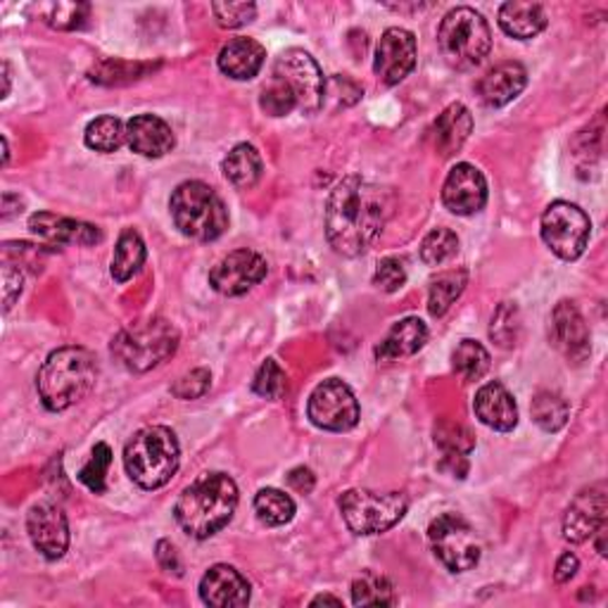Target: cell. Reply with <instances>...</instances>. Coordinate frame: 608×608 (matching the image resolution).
<instances>
[{
    "mask_svg": "<svg viewBox=\"0 0 608 608\" xmlns=\"http://www.w3.org/2000/svg\"><path fill=\"white\" fill-rule=\"evenodd\" d=\"M88 12H90V6L86 3H51L41 8V18L53 29L72 31L86 24Z\"/></svg>",
    "mask_w": 608,
    "mask_h": 608,
    "instance_id": "8d00e7d4",
    "label": "cell"
},
{
    "mask_svg": "<svg viewBox=\"0 0 608 608\" xmlns=\"http://www.w3.org/2000/svg\"><path fill=\"white\" fill-rule=\"evenodd\" d=\"M158 561H160L162 570H167V573H174V575H181V573H183L179 552H177L174 544L167 542V540L158 542Z\"/></svg>",
    "mask_w": 608,
    "mask_h": 608,
    "instance_id": "7dc6e473",
    "label": "cell"
},
{
    "mask_svg": "<svg viewBox=\"0 0 608 608\" xmlns=\"http://www.w3.org/2000/svg\"><path fill=\"white\" fill-rule=\"evenodd\" d=\"M26 530L31 544L49 558L57 561L65 556L70 547V525L65 511L55 504L41 502L36 506H31L29 516H26Z\"/></svg>",
    "mask_w": 608,
    "mask_h": 608,
    "instance_id": "9a60e30c",
    "label": "cell"
},
{
    "mask_svg": "<svg viewBox=\"0 0 608 608\" xmlns=\"http://www.w3.org/2000/svg\"><path fill=\"white\" fill-rule=\"evenodd\" d=\"M238 506V488L226 473H205L177 502L179 525L195 540H207L228 525Z\"/></svg>",
    "mask_w": 608,
    "mask_h": 608,
    "instance_id": "7a4b0ae2",
    "label": "cell"
},
{
    "mask_svg": "<svg viewBox=\"0 0 608 608\" xmlns=\"http://www.w3.org/2000/svg\"><path fill=\"white\" fill-rule=\"evenodd\" d=\"M110 463H113L110 447H107L105 442H98L96 447H93V451H90L88 463L79 471V480L84 482V486L90 492L103 494L105 492L107 471H110Z\"/></svg>",
    "mask_w": 608,
    "mask_h": 608,
    "instance_id": "f35d334b",
    "label": "cell"
},
{
    "mask_svg": "<svg viewBox=\"0 0 608 608\" xmlns=\"http://www.w3.org/2000/svg\"><path fill=\"white\" fill-rule=\"evenodd\" d=\"M224 177L236 185V189H253L262 177V158L255 146L241 143L224 158Z\"/></svg>",
    "mask_w": 608,
    "mask_h": 608,
    "instance_id": "83f0119b",
    "label": "cell"
},
{
    "mask_svg": "<svg viewBox=\"0 0 608 608\" xmlns=\"http://www.w3.org/2000/svg\"><path fill=\"white\" fill-rule=\"evenodd\" d=\"M212 12L216 24L226 29H238L255 20L257 6L255 3H212Z\"/></svg>",
    "mask_w": 608,
    "mask_h": 608,
    "instance_id": "7bdbcfd3",
    "label": "cell"
},
{
    "mask_svg": "<svg viewBox=\"0 0 608 608\" xmlns=\"http://www.w3.org/2000/svg\"><path fill=\"white\" fill-rule=\"evenodd\" d=\"M22 271L12 269V264H6L3 267V309L10 311L14 300L22 295Z\"/></svg>",
    "mask_w": 608,
    "mask_h": 608,
    "instance_id": "bcb514c9",
    "label": "cell"
},
{
    "mask_svg": "<svg viewBox=\"0 0 608 608\" xmlns=\"http://www.w3.org/2000/svg\"><path fill=\"white\" fill-rule=\"evenodd\" d=\"M10 160V146H8V138L3 136V164H8Z\"/></svg>",
    "mask_w": 608,
    "mask_h": 608,
    "instance_id": "f5cc1de1",
    "label": "cell"
},
{
    "mask_svg": "<svg viewBox=\"0 0 608 608\" xmlns=\"http://www.w3.org/2000/svg\"><path fill=\"white\" fill-rule=\"evenodd\" d=\"M84 140L96 152H117L127 140V129L117 117H98L86 127Z\"/></svg>",
    "mask_w": 608,
    "mask_h": 608,
    "instance_id": "e575fe53",
    "label": "cell"
},
{
    "mask_svg": "<svg viewBox=\"0 0 608 608\" xmlns=\"http://www.w3.org/2000/svg\"><path fill=\"white\" fill-rule=\"evenodd\" d=\"M259 105H262V110L271 117H286L292 110H298V107H295V100L290 98V93L274 79L262 88Z\"/></svg>",
    "mask_w": 608,
    "mask_h": 608,
    "instance_id": "b9f144b4",
    "label": "cell"
},
{
    "mask_svg": "<svg viewBox=\"0 0 608 608\" xmlns=\"http://www.w3.org/2000/svg\"><path fill=\"white\" fill-rule=\"evenodd\" d=\"M451 366H455L461 381H480L490 369V354L478 340H461L455 354H451Z\"/></svg>",
    "mask_w": 608,
    "mask_h": 608,
    "instance_id": "1f68e13d",
    "label": "cell"
},
{
    "mask_svg": "<svg viewBox=\"0 0 608 608\" xmlns=\"http://www.w3.org/2000/svg\"><path fill=\"white\" fill-rule=\"evenodd\" d=\"M435 445H438L445 455L466 457L476 447V438L466 426L455 424V420H440V424L435 426Z\"/></svg>",
    "mask_w": 608,
    "mask_h": 608,
    "instance_id": "74e56055",
    "label": "cell"
},
{
    "mask_svg": "<svg viewBox=\"0 0 608 608\" xmlns=\"http://www.w3.org/2000/svg\"><path fill=\"white\" fill-rule=\"evenodd\" d=\"M249 583L245 575L233 566H212L200 583V597L207 606L216 608H241L249 604Z\"/></svg>",
    "mask_w": 608,
    "mask_h": 608,
    "instance_id": "d6986e66",
    "label": "cell"
},
{
    "mask_svg": "<svg viewBox=\"0 0 608 608\" xmlns=\"http://www.w3.org/2000/svg\"><path fill=\"white\" fill-rule=\"evenodd\" d=\"M354 606H395V587L383 575L366 570L352 583Z\"/></svg>",
    "mask_w": 608,
    "mask_h": 608,
    "instance_id": "4dcf8cb0",
    "label": "cell"
},
{
    "mask_svg": "<svg viewBox=\"0 0 608 608\" xmlns=\"http://www.w3.org/2000/svg\"><path fill=\"white\" fill-rule=\"evenodd\" d=\"M466 284H469V271L466 269H455V271H445L438 278L433 280L430 292H428V311L433 317H442L447 314V309L455 305L461 292L466 290Z\"/></svg>",
    "mask_w": 608,
    "mask_h": 608,
    "instance_id": "f546056e",
    "label": "cell"
},
{
    "mask_svg": "<svg viewBox=\"0 0 608 608\" xmlns=\"http://www.w3.org/2000/svg\"><path fill=\"white\" fill-rule=\"evenodd\" d=\"M416 67V39L412 31L393 26L387 29L376 51L373 72L385 86H395L407 79Z\"/></svg>",
    "mask_w": 608,
    "mask_h": 608,
    "instance_id": "5bb4252c",
    "label": "cell"
},
{
    "mask_svg": "<svg viewBox=\"0 0 608 608\" xmlns=\"http://www.w3.org/2000/svg\"><path fill=\"white\" fill-rule=\"evenodd\" d=\"M568 414H570L568 402L558 393H552V390H542V393H537L533 399V418L542 430L547 433L561 430L566 426Z\"/></svg>",
    "mask_w": 608,
    "mask_h": 608,
    "instance_id": "836d02e7",
    "label": "cell"
},
{
    "mask_svg": "<svg viewBox=\"0 0 608 608\" xmlns=\"http://www.w3.org/2000/svg\"><path fill=\"white\" fill-rule=\"evenodd\" d=\"M471 129H473V117L469 113V107L461 103L449 105L447 110L438 119H435L433 129H430L433 148L438 150L442 158H451L457 150H461Z\"/></svg>",
    "mask_w": 608,
    "mask_h": 608,
    "instance_id": "cb8c5ba5",
    "label": "cell"
},
{
    "mask_svg": "<svg viewBox=\"0 0 608 608\" xmlns=\"http://www.w3.org/2000/svg\"><path fill=\"white\" fill-rule=\"evenodd\" d=\"M29 228L34 231L39 238L55 245H96L103 241V233L98 226L67 220V216H57L51 212H39L31 216Z\"/></svg>",
    "mask_w": 608,
    "mask_h": 608,
    "instance_id": "ffe728a7",
    "label": "cell"
},
{
    "mask_svg": "<svg viewBox=\"0 0 608 608\" xmlns=\"http://www.w3.org/2000/svg\"><path fill=\"white\" fill-rule=\"evenodd\" d=\"M390 214H393V195L381 185L360 177L342 179L326 207V238L342 257H356L366 253L381 236Z\"/></svg>",
    "mask_w": 608,
    "mask_h": 608,
    "instance_id": "6da1fadb",
    "label": "cell"
},
{
    "mask_svg": "<svg viewBox=\"0 0 608 608\" xmlns=\"http://www.w3.org/2000/svg\"><path fill=\"white\" fill-rule=\"evenodd\" d=\"M457 249H459V238L455 231L433 228L424 238V243H420V259H424L428 267H440V264L457 255Z\"/></svg>",
    "mask_w": 608,
    "mask_h": 608,
    "instance_id": "d590c367",
    "label": "cell"
},
{
    "mask_svg": "<svg viewBox=\"0 0 608 608\" xmlns=\"http://www.w3.org/2000/svg\"><path fill=\"white\" fill-rule=\"evenodd\" d=\"M127 143L143 158H162L174 148V131L154 115H138L127 124Z\"/></svg>",
    "mask_w": 608,
    "mask_h": 608,
    "instance_id": "603a6c76",
    "label": "cell"
},
{
    "mask_svg": "<svg viewBox=\"0 0 608 608\" xmlns=\"http://www.w3.org/2000/svg\"><path fill=\"white\" fill-rule=\"evenodd\" d=\"M143 264H146V243L134 228H127L119 236L115 247L113 278L117 284H127V280H131L140 271Z\"/></svg>",
    "mask_w": 608,
    "mask_h": 608,
    "instance_id": "f1b7e54d",
    "label": "cell"
},
{
    "mask_svg": "<svg viewBox=\"0 0 608 608\" xmlns=\"http://www.w3.org/2000/svg\"><path fill=\"white\" fill-rule=\"evenodd\" d=\"M430 547L442 561V566L451 573H466L478 566L482 544L469 521L457 513H442L428 527Z\"/></svg>",
    "mask_w": 608,
    "mask_h": 608,
    "instance_id": "30bf717a",
    "label": "cell"
},
{
    "mask_svg": "<svg viewBox=\"0 0 608 608\" xmlns=\"http://www.w3.org/2000/svg\"><path fill=\"white\" fill-rule=\"evenodd\" d=\"M212 385V376L207 369H193L191 373H183V376L174 383V387H171V393H174V397L179 399H198L202 397L210 390Z\"/></svg>",
    "mask_w": 608,
    "mask_h": 608,
    "instance_id": "f6af8a7d",
    "label": "cell"
},
{
    "mask_svg": "<svg viewBox=\"0 0 608 608\" xmlns=\"http://www.w3.org/2000/svg\"><path fill=\"white\" fill-rule=\"evenodd\" d=\"M550 340L568 362L578 364L589 354V329L580 314V309L573 302H558L552 311Z\"/></svg>",
    "mask_w": 608,
    "mask_h": 608,
    "instance_id": "ac0fdd59",
    "label": "cell"
},
{
    "mask_svg": "<svg viewBox=\"0 0 608 608\" xmlns=\"http://www.w3.org/2000/svg\"><path fill=\"white\" fill-rule=\"evenodd\" d=\"M317 604H333V606H342V599L331 597V595H321V597H317L314 601H311V606H317Z\"/></svg>",
    "mask_w": 608,
    "mask_h": 608,
    "instance_id": "f907efd6",
    "label": "cell"
},
{
    "mask_svg": "<svg viewBox=\"0 0 608 608\" xmlns=\"http://www.w3.org/2000/svg\"><path fill=\"white\" fill-rule=\"evenodd\" d=\"M255 513L264 525L278 527L292 521L295 502L286 492L267 488V490H259L255 497Z\"/></svg>",
    "mask_w": 608,
    "mask_h": 608,
    "instance_id": "d6a6232c",
    "label": "cell"
},
{
    "mask_svg": "<svg viewBox=\"0 0 608 608\" xmlns=\"http://www.w3.org/2000/svg\"><path fill=\"white\" fill-rule=\"evenodd\" d=\"M438 45L451 67L473 70L490 55L492 31L473 8H455L440 22Z\"/></svg>",
    "mask_w": 608,
    "mask_h": 608,
    "instance_id": "52a82bcc",
    "label": "cell"
},
{
    "mask_svg": "<svg viewBox=\"0 0 608 608\" xmlns=\"http://www.w3.org/2000/svg\"><path fill=\"white\" fill-rule=\"evenodd\" d=\"M264 276H267V259L253 249H236L210 271V286L216 292L236 298V295L255 288Z\"/></svg>",
    "mask_w": 608,
    "mask_h": 608,
    "instance_id": "4fadbf2b",
    "label": "cell"
},
{
    "mask_svg": "<svg viewBox=\"0 0 608 608\" xmlns=\"http://www.w3.org/2000/svg\"><path fill=\"white\" fill-rule=\"evenodd\" d=\"M442 202L451 214L469 216L480 212L488 202V181L482 171L469 162H461L447 174Z\"/></svg>",
    "mask_w": 608,
    "mask_h": 608,
    "instance_id": "2e32d148",
    "label": "cell"
},
{
    "mask_svg": "<svg viewBox=\"0 0 608 608\" xmlns=\"http://www.w3.org/2000/svg\"><path fill=\"white\" fill-rule=\"evenodd\" d=\"M527 84V72L519 62H502L478 82V96L488 107H504L519 98Z\"/></svg>",
    "mask_w": 608,
    "mask_h": 608,
    "instance_id": "7402d4cb",
    "label": "cell"
},
{
    "mask_svg": "<svg viewBox=\"0 0 608 608\" xmlns=\"http://www.w3.org/2000/svg\"><path fill=\"white\" fill-rule=\"evenodd\" d=\"M171 216L185 238L210 243L224 236L228 228V212L224 200L207 183L185 181L171 195Z\"/></svg>",
    "mask_w": 608,
    "mask_h": 608,
    "instance_id": "5b68a950",
    "label": "cell"
},
{
    "mask_svg": "<svg viewBox=\"0 0 608 608\" xmlns=\"http://www.w3.org/2000/svg\"><path fill=\"white\" fill-rule=\"evenodd\" d=\"M340 513L354 535H381L407 513V497L399 492L348 490L340 497Z\"/></svg>",
    "mask_w": 608,
    "mask_h": 608,
    "instance_id": "ba28073f",
    "label": "cell"
},
{
    "mask_svg": "<svg viewBox=\"0 0 608 608\" xmlns=\"http://www.w3.org/2000/svg\"><path fill=\"white\" fill-rule=\"evenodd\" d=\"M519 331H521L519 309L511 302H502L492 317V326H490L492 340L499 348H513L519 340Z\"/></svg>",
    "mask_w": 608,
    "mask_h": 608,
    "instance_id": "ab89813d",
    "label": "cell"
},
{
    "mask_svg": "<svg viewBox=\"0 0 608 608\" xmlns=\"http://www.w3.org/2000/svg\"><path fill=\"white\" fill-rule=\"evenodd\" d=\"M253 390L257 395L267 397V399H280L288 393V376L286 371L280 369V364L276 360H267L253 381Z\"/></svg>",
    "mask_w": 608,
    "mask_h": 608,
    "instance_id": "60d3db41",
    "label": "cell"
},
{
    "mask_svg": "<svg viewBox=\"0 0 608 608\" xmlns=\"http://www.w3.org/2000/svg\"><path fill=\"white\" fill-rule=\"evenodd\" d=\"M589 216L573 202L556 200L542 214V241L561 259H578L589 243Z\"/></svg>",
    "mask_w": 608,
    "mask_h": 608,
    "instance_id": "8fae6325",
    "label": "cell"
},
{
    "mask_svg": "<svg viewBox=\"0 0 608 608\" xmlns=\"http://www.w3.org/2000/svg\"><path fill=\"white\" fill-rule=\"evenodd\" d=\"M181 449L177 435L164 426L140 428L124 447V466L136 486L158 490L171 480L179 469Z\"/></svg>",
    "mask_w": 608,
    "mask_h": 608,
    "instance_id": "277c9868",
    "label": "cell"
},
{
    "mask_svg": "<svg viewBox=\"0 0 608 608\" xmlns=\"http://www.w3.org/2000/svg\"><path fill=\"white\" fill-rule=\"evenodd\" d=\"M578 566H580V561L575 554L566 552L564 556L558 558V564H556V583H570L575 578V573H578Z\"/></svg>",
    "mask_w": 608,
    "mask_h": 608,
    "instance_id": "c3c4849f",
    "label": "cell"
},
{
    "mask_svg": "<svg viewBox=\"0 0 608 608\" xmlns=\"http://www.w3.org/2000/svg\"><path fill=\"white\" fill-rule=\"evenodd\" d=\"M606 486L604 482H597V486L583 490L573 499V504L568 506L564 519V537L573 544L587 542L589 537H595L601 525H606Z\"/></svg>",
    "mask_w": 608,
    "mask_h": 608,
    "instance_id": "e0dca14e",
    "label": "cell"
},
{
    "mask_svg": "<svg viewBox=\"0 0 608 608\" xmlns=\"http://www.w3.org/2000/svg\"><path fill=\"white\" fill-rule=\"evenodd\" d=\"M307 414L311 424L323 430L345 433L352 430L356 420H360V404H356L350 385L338 378H329L317 385L314 393L309 395Z\"/></svg>",
    "mask_w": 608,
    "mask_h": 608,
    "instance_id": "7c38bea8",
    "label": "cell"
},
{
    "mask_svg": "<svg viewBox=\"0 0 608 608\" xmlns=\"http://www.w3.org/2000/svg\"><path fill=\"white\" fill-rule=\"evenodd\" d=\"M98 378V364L84 348H62L43 362L36 387L45 409L65 412L79 404Z\"/></svg>",
    "mask_w": 608,
    "mask_h": 608,
    "instance_id": "3957f363",
    "label": "cell"
},
{
    "mask_svg": "<svg viewBox=\"0 0 608 608\" xmlns=\"http://www.w3.org/2000/svg\"><path fill=\"white\" fill-rule=\"evenodd\" d=\"M271 79L290 93L295 107L302 110L305 115H314L323 107L326 82L317 60L309 53L300 49L286 51L276 60Z\"/></svg>",
    "mask_w": 608,
    "mask_h": 608,
    "instance_id": "9c48e42d",
    "label": "cell"
},
{
    "mask_svg": "<svg viewBox=\"0 0 608 608\" xmlns=\"http://www.w3.org/2000/svg\"><path fill=\"white\" fill-rule=\"evenodd\" d=\"M288 482L292 490H298L300 494H309L311 490H314V473H311L309 469H295V471H290Z\"/></svg>",
    "mask_w": 608,
    "mask_h": 608,
    "instance_id": "681fc988",
    "label": "cell"
},
{
    "mask_svg": "<svg viewBox=\"0 0 608 608\" xmlns=\"http://www.w3.org/2000/svg\"><path fill=\"white\" fill-rule=\"evenodd\" d=\"M426 340H428V326L416 317H407L397 321L393 329L387 331V335L376 348V356L378 362H397V360H404V356L416 354L426 345Z\"/></svg>",
    "mask_w": 608,
    "mask_h": 608,
    "instance_id": "d4e9b609",
    "label": "cell"
},
{
    "mask_svg": "<svg viewBox=\"0 0 608 608\" xmlns=\"http://www.w3.org/2000/svg\"><path fill=\"white\" fill-rule=\"evenodd\" d=\"M476 416L492 430L509 433L519 426L516 399L502 383H488L478 390L473 402Z\"/></svg>",
    "mask_w": 608,
    "mask_h": 608,
    "instance_id": "44dd1931",
    "label": "cell"
},
{
    "mask_svg": "<svg viewBox=\"0 0 608 608\" xmlns=\"http://www.w3.org/2000/svg\"><path fill=\"white\" fill-rule=\"evenodd\" d=\"M267 51L253 39H233L220 53V70L236 82H247L257 76L264 65Z\"/></svg>",
    "mask_w": 608,
    "mask_h": 608,
    "instance_id": "484cf974",
    "label": "cell"
},
{
    "mask_svg": "<svg viewBox=\"0 0 608 608\" xmlns=\"http://www.w3.org/2000/svg\"><path fill=\"white\" fill-rule=\"evenodd\" d=\"M8 93H10V65L3 62V98H8Z\"/></svg>",
    "mask_w": 608,
    "mask_h": 608,
    "instance_id": "816d5d0a",
    "label": "cell"
},
{
    "mask_svg": "<svg viewBox=\"0 0 608 608\" xmlns=\"http://www.w3.org/2000/svg\"><path fill=\"white\" fill-rule=\"evenodd\" d=\"M499 26H502L509 36L527 41L535 39L540 31L547 26V14L537 3H521V0H511L499 8Z\"/></svg>",
    "mask_w": 608,
    "mask_h": 608,
    "instance_id": "4316f807",
    "label": "cell"
},
{
    "mask_svg": "<svg viewBox=\"0 0 608 608\" xmlns=\"http://www.w3.org/2000/svg\"><path fill=\"white\" fill-rule=\"evenodd\" d=\"M179 348V331L167 319L129 323L113 340V356L134 373H146L167 362Z\"/></svg>",
    "mask_w": 608,
    "mask_h": 608,
    "instance_id": "8992f818",
    "label": "cell"
},
{
    "mask_svg": "<svg viewBox=\"0 0 608 608\" xmlns=\"http://www.w3.org/2000/svg\"><path fill=\"white\" fill-rule=\"evenodd\" d=\"M373 284H376L385 292H397L404 284H407V267H404V259L399 257H385L376 276H373Z\"/></svg>",
    "mask_w": 608,
    "mask_h": 608,
    "instance_id": "ee69618b",
    "label": "cell"
}]
</instances>
